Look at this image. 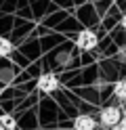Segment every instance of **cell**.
Instances as JSON below:
<instances>
[{"label": "cell", "instance_id": "6da1fadb", "mask_svg": "<svg viewBox=\"0 0 126 130\" xmlns=\"http://www.w3.org/2000/svg\"><path fill=\"white\" fill-rule=\"evenodd\" d=\"M124 116L122 107H116V105H107V107L101 109L99 113V124L105 126V128H111V126H118L120 124V120Z\"/></svg>", "mask_w": 126, "mask_h": 130}, {"label": "cell", "instance_id": "7a4b0ae2", "mask_svg": "<svg viewBox=\"0 0 126 130\" xmlns=\"http://www.w3.org/2000/svg\"><path fill=\"white\" fill-rule=\"evenodd\" d=\"M99 38L92 29H82L78 36H76V46L80 48V51H92V48L97 46Z\"/></svg>", "mask_w": 126, "mask_h": 130}, {"label": "cell", "instance_id": "3957f363", "mask_svg": "<svg viewBox=\"0 0 126 130\" xmlns=\"http://www.w3.org/2000/svg\"><path fill=\"white\" fill-rule=\"evenodd\" d=\"M36 86H38V90H40V92L50 94V92H55L57 88H59V78H57L55 74H50V71H46V74H42V76L38 78Z\"/></svg>", "mask_w": 126, "mask_h": 130}, {"label": "cell", "instance_id": "277c9868", "mask_svg": "<svg viewBox=\"0 0 126 130\" xmlns=\"http://www.w3.org/2000/svg\"><path fill=\"white\" fill-rule=\"evenodd\" d=\"M95 128H97V120L88 113H80L74 120V130H95Z\"/></svg>", "mask_w": 126, "mask_h": 130}, {"label": "cell", "instance_id": "5b68a950", "mask_svg": "<svg viewBox=\"0 0 126 130\" xmlns=\"http://www.w3.org/2000/svg\"><path fill=\"white\" fill-rule=\"evenodd\" d=\"M0 130H17V122L11 113H0Z\"/></svg>", "mask_w": 126, "mask_h": 130}, {"label": "cell", "instance_id": "8992f818", "mask_svg": "<svg viewBox=\"0 0 126 130\" xmlns=\"http://www.w3.org/2000/svg\"><path fill=\"white\" fill-rule=\"evenodd\" d=\"M114 94H116V99L126 101V80H118L114 84Z\"/></svg>", "mask_w": 126, "mask_h": 130}, {"label": "cell", "instance_id": "52a82bcc", "mask_svg": "<svg viewBox=\"0 0 126 130\" xmlns=\"http://www.w3.org/2000/svg\"><path fill=\"white\" fill-rule=\"evenodd\" d=\"M13 53V42L0 36V57H8Z\"/></svg>", "mask_w": 126, "mask_h": 130}, {"label": "cell", "instance_id": "ba28073f", "mask_svg": "<svg viewBox=\"0 0 126 130\" xmlns=\"http://www.w3.org/2000/svg\"><path fill=\"white\" fill-rule=\"evenodd\" d=\"M118 126H120L122 130H126V116H122V120H120V124H118Z\"/></svg>", "mask_w": 126, "mask_h": 130}, {"label": "cell", "instance_id": "9c48e42d", "mask_svg": "<svg viewBox=\"0 0 126 130\" xmlns=\"http://www.w3.org/2000/svg\"><path fill=\"white\" fill-rule=\"evenodd\" d=\"M122 27L126 29V15H124V17H122Z\"/></svg>", "mask_w": 126, "mask_h": 130}, {"label": "cell", "instance_id": "30bf717a", "mask_svg": "<svg viewBox=\"0 0 126 130\" xmlns=\"http://www.w3.org/2000/svg\"><path fill=\"white\" fill-rule=\"evenodd\" d=\"M107 130H122L120 126H111V128H107Z\"/></svg>", "mask_w": 126, "mask_h": 130}]
</instances>
